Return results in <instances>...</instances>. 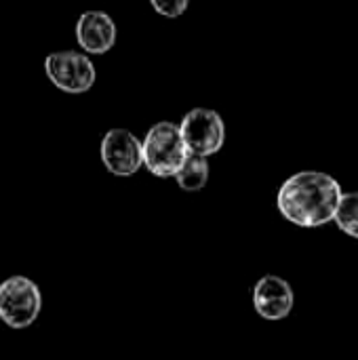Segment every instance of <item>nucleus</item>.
I'll return each mask as SVG.
<instances>
[{
    "label": "nucleus",
    "instance_id": "obj_1",
    "mask_svg": "<svg viewBox=\"0 0 358 360\" xmlns=\"http://www.w3.org/2000/svg\"><path fill=\"white\" fill-rule=\"evenodd\" d=\"M344 198L340 181L321 171H300L279 190L281 215L300 228H319L335 219Z\"/></svg>",
    "mask_w": 358,
    "mask_h": 360
},
{
    "label": "nucleus",
    "instance_id": "obj_2",
    "mask_svg": "<svg viewBox=\"0 0 358 360\" xmlns=\"http://www.w3.org/2000/svg\"><path fill=\"white\" fill-rule=\"evenodd\" d=\"M143 165L156 177H175L192 152L188 150L179 124L156 122L143 137Z\"/></svg>",
    "mask_w": 358,
    "mask_h": 360
},
{
    "label": "nucleus",
    "instance_id": "obj_3",
    "mask_svg": "<svg viewBox=\"0 0 358 360\" xmlns=\"http://www.w3.org/2000/svg\"><path fill=\"white\" fill-rule=\"evenodd\" d=\"M42 310V293L27 276H11L0 283V321L11 329L36 323Z\"/></svg>",
    "mask_w": 358,
    "mask_h": 360
},
{
    "label": "nucleus",
    "instance_id": "obj_4",
    "mask_svg": "<svg viewBox=\"0 0 358 360\" xmlns=\"http://www.w3.org/2000/svg\"><path fill=\"white\" fill-rule=\"evenodd\" d=\"M44 74L53 86L72 95L87 93L97 78L93 61L78 51H57L46 55Z\"/></svg>",
    "mask_w": 358,
    "mask_h": 360
},
{
    "label": "nucleus",
    "instance_id": "obj_5",
    "mask_svg": "<svg viewBox=\"0 0 358 360\" xmlns=\"http://www.w3.org/2000/svg\"><path fill=\"white\" fill-rule=\"evenodd\" d=\"M179 131L184 135V141L188 146V150L194 156H203L209 158L213 154H217L224 143H226V124L224 118L209 108H194L190 110L181 124Z\"/></svg>",
    "mask_w": 358,
    "mask_h": 360
},
{
    "label": "nucleus",
    "instance_id": "obj_6",
    "mask_svg": "<svg viewBox=\"0 0 358 360\" xmlns=\"http://www.w3.org/2000/svg\"><path fill=\"white\" fill-rule=\"evenodd\" d=\"M101 162L118 177L135 175L143 167V143L129 129H110L101 139Z\"/></svg>",
    "mask_w": 358,
    "mask_h": 360
},
{
    "label": "nucleus",
    "instance_id": "obj_7",
    "mask_svg": "<svg viewBox=\"0 0 358 360\" xmlns=\"http://www.w3.org/2000/svg\"><path fill=\"white\" fill-rule=\"evenodd\" d=\"M253 308L266 321H283L291 314L295 304L293 287L274 274L262 276L253 287Z\"/></svg>",
    "mask_w": 358,
    "mask_h": 360
},
{
    "label": "nucleus",
    "instance_id": "obj_8",
    "mask_svg": "<svg viewBox=\"0 0 358 360\" xmlns=\"http://www.w3.org/2000/svg\"><path fill=\"white\" fill-rule=\"evenodd\" d=\"M78 46L91 55H103L116 44V23L103 11H87L76 21Z\"/></svg>",
    "mask_w": 358,
    "mask_h": 360
},
{
    "label": "nucleus",
    "instance_id": "obj_9",
    "mask_svg": "<svg viewBox=\"0 0 358 360\" xmlns=\"http://www.w3.org/2000/svg\"><path fill=\"white\" fill-rule=\"evenodd\" d=\"M175 181L186 192H198L209 181V162L203 156H190L184 169L175 175Z\"/></svg>",
    "mask_w": 358,
    "mask_h": 360
},
{
    "label": "nucleus",
    "instance_id": "obj_10",
    "mask_svg": "<svg viewBox=\"0 0 358 360\" xmlns=\"http://www.w3.org/2000/svg\"><path fill=\"white\" fill-rule=\"evenodd\" d=\"M333 221L344 234L358 238V192H346L344 194Z\"/></svg>",
    "mask_w": 358,
    "mask_h": 360
},
{
    "label": "nucleus",
    "instance_id": "obj_11",
    "mask_svg": "<svg viewBox=\"0 0 358 360\" xmlns=\"http://www.w3.org/2000/svg\"><path fill=\"white\" fill-rule=\"evenodd\" d=\"M152 8L167 19H177L188 8V0H152Z\"/></svg>",
    "mask_w": 358,
    "mask_h": 360
}]
</instances>
